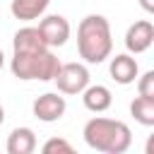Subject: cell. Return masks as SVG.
Masks as SVG:
<instances>
[{
	"label": "cell",
	"mask_w": 154,
	"mask_h": 154,
	"mask_svg": "<svg viewBox=\"0 0 154 154\" xmlns=\"http://www.w3.org/2000/svg\"><path fill=\"white\" fill-rule=\"evenodd\" d=\"M130 116L147 128H154V99L149 96H135L130 103Z\"/></svg>",
	"instance_id": "4fadbf2b"
},
{
	"label": "cell",
	"mask_w": 154,
	"mask_h": 154,
	"mask_svg": "<svg viewBox=\"0 0 154 154\" xmlns=\"http://www.w3.org/2000/svg\"><path fill=\"white\" fill-rule=\"evenodd\" d=\"M48 5H51V0H12L10 12L19 22H34L46 14Z\"/></svg>",
	"instance_id": "8fae6325"
},
{
	"label": "cell",
	"mask_w": 154,
	"mask_h": 154,
	"mask_svg": "<svg viewBox=\"0 0 154 154\" xmlns=\"http://www.w3.org/2000/svg\"><path fill=\"white\" fill-rule=\"evenodd\" d=\"M144 154H154V132L147 137V142H144Z\"/></svg>",
	"instance_id": "e0dca14e"
},
{
	"label": "cell",
	"mask_w": 154,
	"mask_h": 154,
	"mask_svg": "<svg viewBox=\"0 0 154 154\" xmlns=\"http://www.w3.org/2000/svg\"><path fill=\"white\" fill-rule=\"evenodd\" d=\"M72 152H75V147L63 137H51L43 144V154H72Z\"/></svg>",
	"instance_id": "5bb4252c"
},
{
	"label": "cell",
	"mask_w": 154,
	"mask_h": 154,
	"mask_svg": "<svg viewBox=\"0 0 154 154\" xmlns=\"http://www.w3.org/2000/svg\"><path fill=\"white\" fill-rule=\"evenodd\" d=\"M113 51V36L111 24L103 14H87L77 26V53L84 63L99 65L106 58H111Z\"/></svg>",
	"instance_id": "6da1fadb"
},
{
	"label": "cell",
	"mask_w": 154,
	"mask_h": 154,
	"mask_svg": "<svg viewBox=\"0 0 154 154\" xmlns=\"http://www.w3.org/2000/svg\"><path fill=\"white\" fill-rule=\"evenodd\" d=\"M65 96H60L58 91H46L41 96L34 99L31 103V111H34V118H38L41 123H55L65 116Z\"/></svg>",
	"instance_id": "5b68a950"
},
{
	"label": "cell",
	"mask_w": 154,
	"mask_h": 154,
	"mask_svg": "<svg viewBox=\"0 0 154 154\" xmlns=\"http://www.w3.org/2000/svg\"><path fill=\"white\" fill-rule=\"evenodd\" d=\"M60 60L58 55L51 53V48L46 51H29V53H12L10 60V70L17 79H38V82H53L58 70H60Z\"/></svg>",
	"instance_id": "3957f363"
},
{
	"label": "cell",
	"mask_w": 154,
	"mask_h": 154,
	"mask_svg": "<svg viewBox=\"0 0 154 154\" xmlns=\"http://www.w3.org/2000/svg\"><path fill=\"white\" fill-rule=\"evenodd\" d=\"M2 65H5V55H2V51H0V70H2Z\"/></svg>",
	"instance_id": "d6986e66"
},
{
	"label": "cell",
	"mask_w": 154,
	"mask_h": 154,
	"mask_svg": "<svg viewBox=\"0 0 154 154\" xmlns=\"http://www.w3.org/2000/svg\"><path fill=\"white\" fill-rule=\"evenodd\" d=\"M137 2H140V7H142L144 12L154 14V0H137Z\"/></svg>",
	"instance_id": "2e32d148"
},
{
	"label": "cell",
	"mask_w": 154,
	"mask_h": 154,
	"mask_svg": "<svg viewBox=\"0 0 154 154\" xmlns=\"http://www.w3.org/2000/svg\"><path fill=\"white\" fill-rule=\"evenodd\" d=\"M154 43V24L147 22V19H140L135 24L128 26L125 31V48L128 53H144L149 46Z\"/></svg>",
	"instance_id": "52a82bcc"
},
{
	"label": "cell",
	"mask_w": 154,
	"mask_h": 154,
	"mask_svg": "<svg viewBox=\"0 0 154 154\" xmlns=\"http://www.w3.org/2000/svg\"><path fill=\"white\" fill-rule=\"evenodd\" d=\"M53 82H55V87H58L60 94L75 96V94H82L89 87L91 75H89L87 65H82V63H63Z\"/></svg>",
	"instance_id": "277c9868"
},
{
	"label": "cell",
	"mask_w": 154,
	"mask_h": 154,
	"mask_svg": "<svg viewBox=\"0 0 154 154\" xmlns=\"http://www.w3.org/2000/svg\"><path fill=\"white\" fill-rule=\"evenodd\" d=\"M137 91L140 96L154 99V70H147L142 77H137Z\"/></svg>",
	"instance_id": "9a60e30c"
},
{
	"label": "cell",
	"mask_w": 154,
	"mask_h": 154,
	"mask_svg": "<svg viewBox=\"0 0 154 154\" xmlns=\"http://www.w3.org/2000/svg\"><path fill=\"white\" fill-rule=\"evenodd\" d=\"M36 149V135L31 128H14L7 135V154H31Z\"/></svg>",
	"instance_id": "7c38bea8"
},
{
	"label": "cell",
	"mask_w": 154,
	"mask_h": 154,
	"mask_svg": "<svg viewBox=\"0 0 154 154\" xmlns=\"http://www.w3.org/2000/svg\"><path fill=\"white\" fill-rule=\"evenodd\" d=\"M38 29L51 48H60L70 38V22L63 14H46L38 19Z\"/></svg>",
	"instance_id": "8992f818"
},
{
	"label": "cell",
	"mask_w": 154,
	"mask_h": 154,
	"mask_svg": "<svg viewBox=\"0 0 154 154\" xmlns=\"http://www.w3.org/2000/svg\"><path fill=\"white\" fill-rule=\"evenodd\" d=\"M108 72H111L113 82H118L123 87L125 84H132L140 77V67H137V60L132 58V53H118L116 58H111Z\"/></svg>",
	"instance_id": "ba28073f"
},
{
	"label": "cell",
	"mask_w": 154,
	"mask_h": 154,
	"mask_svg": "<svg viewBox=\"0 0 154 154\" xmlns=\"http://www.w3.org/2000/svg\"><path fill=\"white\" fill-rule=\"evenodd\" d=\"M2 123H5V108L0 106V125H2Z\"/></svg>",
	"instance_id": "ac0fdd59"
},
{
	"label": "cell",
	"mask_w": 154,
	"mask_h": 154,
	"mask_svg": "<svg viewBox=\"0 0 154 154\" xmlns=\"http://www.w3.org/2000/svg\"><path fill=\"white\" fill-rule=\"evenodd\" d=\"M82 135L89 149L103 154H125L132 144V130L123 120H113L103 116L87 120Z\"/></svg>",
	"instance_id": "7a4b0ae2"
},
{
	"label": "cell",
	"mask_w": 154,
	"mask_h": 154,
	"mask_svg": "<svg viewBox=\"0 0 154 154\" xmlns=\"http://www.w3.org/2000/svg\"><path fill=\"white\" fill-rule=\"evenodd\" d=\"M51 48L41 34L38 26H22L14 38H12V51L14 53H29V51H46Z\"/></svg>",
	"instance_id": "9c48e42d"
},
{
	"label": "cell",
	"mask_w": 154,
	"mask_h": 154,
	"mask_svg": "<svg viewBox=\"0 0 154 154\" xmlns=\"http://www.w3.org/2000/svg\"><path fill=\"white\" fill-rule=\"evenodd\" d=\"M82 101H84V108L91 111V113H103L111 108L113 103V96H111V89L103 87V84H89L84 91H82Z\"/></svg>",
	"instance_id": "30bf717a"
}]
</instances>
